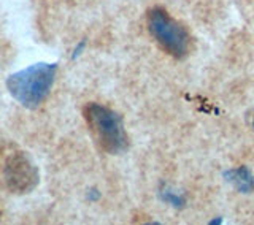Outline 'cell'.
<instances>
[{
  "instance_id": "3",
  "label": "cell",
  "mask_w": 254,
  "mask_h": 225,
  "mask_svg": "<svg viewBox=\"0 0 254 225\" xmlns=\"http://www.w3.org/2000/svg\"><path fill=\"white\" fill-rule=\"evenodd\" d=\"M83 114L95 143L102 151L116 156L129 148V136L126 133L123 117L116 111L99 103H87Z\"/></svg>"
},
{
  "instance_id": "4",
  "label": "cell",
  "mask_w": 254,
  "mask_h": 225,
  "mask_svg": "<svg viewBox=\"0 0 254 225\" xmlns=\"http://www.w3.org/2000/svg\"><path fill=\"white\" fill-rule=\"evenodd\" d=\"M149 34L170 56L177 59L186 57L190 51V37L188 30L162 8H151L146 14Z\"/></svg>"
},
{
  "instance_id": "5",
  "label": "cell",
  "mask_w": 254,
  "mask_h": 225,
  "mask_svg": "<svg viewBox=\"0 0 254 225\" xmlns=\"http://www.w3.org/2000/svg\"><path fill=\"white\" fill-rule=\"evenodd\" d=\"M226 178L234 184V186L242 192V194H250L254 190V178L248 168L240 167L235 170H230Z\"/></svg>"
},
{
  "instance_id": "1",
  "label": "cell",
  "mask_w": 254,
  "mask_h": 225,
  "mask_svg": "<svg viewBox=\"0 0 254 225\" xmlns=\"http://www.w3.org/2000/svg\"><path fill=\"white\" fill-rule=\"evenodd\" d=\"M56 73H58V63H34L8 76L6 89L22 107L35 110L50 95Z\"/></svg>"
},
{
  "instance_id": "6",
  "label": "cell",
  "mask_w": 254,
  "mask_h": 225,
  "mask_svg": "<svg viewBox=\"0 0 254 225\" xmlns=\"http://www.w3.org/2000/svg\"><path fill=\"white\" fill-rule=\"evenodd\" d=\"M162 197H164V200L165 202H169L170 205H175V206H181L183 205V198L181 197H178V195H175L173 192H162Z\"/></svg>"
},
{
  "instance_id": "2",
  "label": "cell",
  "mask_w": 254,
  "mask_h": 225,
  "mask_svg": "<svg viewBox=\"0 0 254 225\" xmlns=\"http://www.w3.org/2000/svg\"><path fill=\"white\" fill-rule=\"evenodd\" d=\"M40 182L38 168L13 141H0V187L10 194H30Z\"/></svg>"
}]
</instances>
